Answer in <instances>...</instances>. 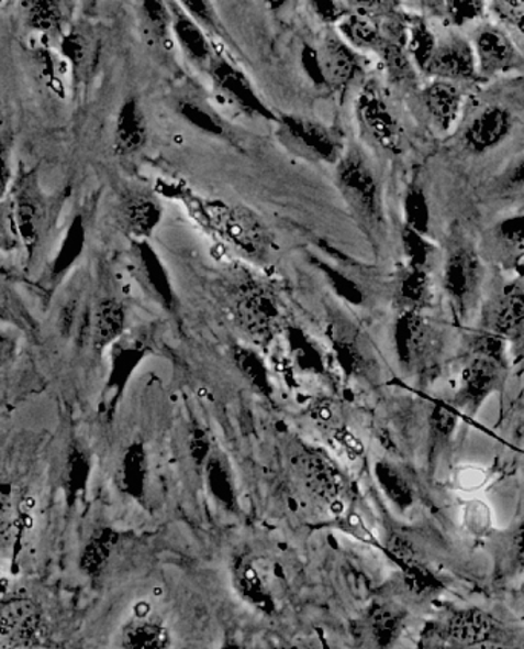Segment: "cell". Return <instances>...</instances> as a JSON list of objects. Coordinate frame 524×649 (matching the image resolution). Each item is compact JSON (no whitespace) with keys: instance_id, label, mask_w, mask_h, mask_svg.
<instances>
[{"instance_id":"obj_53","label":"cell","mask_w":524,"mask_h":649,"mask_svg":"<svg viewBox=\"0 0 524 649\" xmlns=\"http://www.w3.org/2000/svg\"><path fill=\"white\" fill-rule=\"evenodd\" d=\"M333 439L337 442V446L343 447L344 452L349 454L352 460H356L363 454V442L357 441L355 435L349 433L348 430L345 429H336L333 431Z\"/></svg>"},{"instance_id":"obj_15","label":"cell","mask_w":524,"mask_h":649,"mask_svg":"<svg viewBox=\"0 0 524 649\" xmlns=\"http://www.w3.org/2000/svg\"><path fill=\"white\" fill-rule=\"evenodd\" d=\"M514 130V119L510 110L499 105L483 108L468 123L464 132L466 150L472 154H484L502 145Z\"/></svg>"},{"instance_id":"obj_12","label":"cell","mask_w":524,"mask_h":649,"mask_svg":"<svg viewBox=\"0 0 524 649\" xmlns=\"http://www.w3.org/2000/svg\"><path fill=\"white\" fill-rule=\"evenodd\" d=\"M165 217L161 201L153 194L131 190L120 197L115 219L120 229L132 240H149Z\"/></svg>"},{"instance_id":"obj_18","label":"cell","mask_w":524,"mask_h":649,"mask_svg":"<svg viewBox=\"0 0 524 649\" xmlns=\"http://www.w3.org/2000/svg\"><path fill=\"white\" fill-rule=\"evenodd\" d=\"M394 348L399 363L403 367H413L421 363L428 352L430 324L422 310L402 309L394 324Z\"/></svg>"},{"instance_id":"obj_45","label":"cell","mask_w":524,"mask_h":649,"mask_svg":"<svg viewBox=\"0 0 524 649\" xmlns=\"http://www.w3.org/2000/svg\"><path fill=\"white\" fill-rule=\"evenodd\" d=\"M236 584L241 590V594L247 598V601L254 602L255 605L261 606L266 609L269 602H267L266 588L259 574L256 573L252 566H243L236 574Z\"/></svg>"},{"instance_id":"obj_7","label":"cell","mask_w":524,"mask_h":649,"mask_svg":"<svg viewBox=\"0 0 524 649\" xmlns=\"http://www.w3.org/2000/svg\"><path fill=\"white\" fill-rule=\"evenodd\" d=\"M205 68L211 76L213 87L228 103L238 108L248 118L277 122L278 114H275L269 105L264 102L263 97L258 95L252 81L238 66L233 65L226 57L213 56Z\"/></svg>"},{"instance_id":"obj_5","label":"cell","mask_w":524,"mask_h":649,"mask_svg":"<svg viewBox=\"0 0 524 649\" xmlns=\"http://www.w3.org/2000/svg\"><path fill=\"white\" fill-rule=\"evenodd\" d=\"M235 317L256 343L269 344L281 326L282 310L277 295L259 283L248 282L238 290Z\"/></svg>"},{"instance_id":"obj_11","label":"cell","mask_w":524,"mask_h":649,"mask_svg":"<svg viewBox=\"0 0 524 649\" xmlns=\"http://www.w3.org/2000/svg\"><path fill=\"white\" fill-rule=\"evenodd\" d=\"M321 87L343 92L363 73V57L339 33H328L316 48Z\"/></svg>"},{"instance_id":"obj_4","label":"cell","mask_w":524,"mask_h":649,"mask_svg":"<svg viewBox=\"0 0 524 649\" xmlns=\"http://www.w3.org/2000/svg\"><path fill=\"white\" fill-rule=\"evenodd\" d=\"M13 205L15 227L21 237L22 246L29 252V258H33L42 241L49 231L48 198L38 188L36 177L33 174H21L14 183Z\"/></svg>"},{"instance_id":"obj_2","label":"cell","mask_w":524,"mask_h":649,"mask_svg":"<svg viewBox=\"0 0 524 649\" xmlns=\"http://www.w3.org/2000/svg\"><path fill=\"white\" fill-rule=\"evenodd\" d=\"M336 186L345 204L368 229L382 223V198L375 170L359 147L345 150L336 163Z\"/></svg>"},{"instance_id":"obj_35","label":"cell","mask_w":524,"mask_h":649,"mask_svg":"<svg viewBox=\"0 0 524 649\" xmlns=\"http://www.w3.org/2000/svg\"><path fill=\"white\" fill-rule=\"evenodd\" d=\"M123 647L132 649L168 648V629L155 622H137L124 631Z\"/></svg>"},{"instance_id":"obj_43","label":"cell","mask_w":524,"mask_h":649,"mask_svg":"<svg viewBox=\"0 0 524 649\" xmlns=\"http://www.w3.org/2000/svg\"><path fill=\"white\" fill-rule=\"evenodd\" d=\"M457 424H459V418H457L456 411L448 409L444 404H438L431 410L430 429L437 444L449 442L457 429Z\"/></svg>"},{"instance_id":"obj_32","label":"cell","mask_w":524,"mask_h":649,"mask_svg":"<svg viewBox=\"0 0 524 649\" xmlns=\"http://www.w3.org/2000/svg\"><path fill=\"white\" fill-rule=\"evenodd\" d=\"M85 243H87V229H85V221L81 216H77L73 220L68 232H66L64 246H62L56 260H54V277L65 274L80 258L81 254H83Z\"/></svg>"},{"instance_id":"obj_26","label":"cell","mask_w":524,"mask_h":649,"mask_svg":"<svg viewBox=\"0 0 524 649\" xmlns=\"http://www.w3.org/2000/svg\"><path fill=\"white\" fill-rule=\"evenodd\" d=\"M437 44V37L434 36L425 19L421 15H408L406 52L419 72L425 73L426 66L436 52Z\"/></svg>"},{"instance_id":"obj_16","label":"cell","mask_w":524,"mask_h":649,"mask_svg":"<svg viewBox=\"0 0 524 649\" xmlns=\"http://www.w3.org/2000/svg\"><path fill=\"white\" fill-rule=\"evenodd\" d=\"M402 19V13L390 19H376L371 15L348 13L336 23L337 33L357 52L380 54L391 34Z\"/></svg>"},{"instance_id":"obj_28","label":"cell","mask_w":524,"mask_h":649,"mask_svg":"<svg viewBox=\"0 0 524 649\" xmlns=\"http://www.w3.org/2000/svg\"><path fill=\"white\" fill-rule=\"evenodd\" d=\"M431 270L408 266L403 270L398 282V297L403 309L422 310L431 301Z\"/></svg>"},{"instance_id":"obj_14","label":"cell","mask_w":524,"mask_h":649,"mask_svg":"<svg viewBox=\"0 0 524 649\" xmlns=\"http://www.w3.org/2000/svg\"><path fill=\"white\" fill-rule=\"evenodd\" d=\"M132 267L137 275L140 285L163 306L172 309L175 305V290L172 279L169 277L168 267L160 254L155 251L149 240L131 241Z\"/></svg>"},{"instance_id":"obj_25","label":"cell","mask_w":524,"mask_h":649,"mask_svg":"<svg viewBox=\"0 0 524 649\" xmlns=\"http://www.w3.org/2000/svg\"><path fill=\"white\" fill-rule=\"evenodd\" d=\"M126 324V312L119 299L103 298L97 302L94 312V345L97 351H103L108 345L114 344L123 336Z\"/></svg>"},{"instance_id":"obj_19","label":"cell","mask_w":524,"mask_h":649,"mask_svg":"<svg viewBox=\"0 0 524 649\" xmlns=\"http://www.w3.org/2000/svg\"><path fill=\"white\" fill-rule=\"evenodd\" d=\"M388 553L401 566L410 590L419 596L438 593L442 590L441 579L436 576L419 558L413 543L402 536H393L388 540Z\"/></svg>"},{"instance_id":"obj_24","label":"cell","mask_w":524,"mask_h":649,"mask_svg":"<svg viewBox=\"0 0 524 649\" xmlns=\"http://www.w3.org/2000/svg\"><path fill=\"white\" fill-rule=\"evenodd\" d=\"M177 114L185 119L190 127L211 135V138L232 140L233 132L231 124L226 122L219 112L213 110L204 99L196 96H186L177 100Z\"/></svg>"},{"instance_id":"obj_49","label":"cell","mask_w":524,"mask_h":649,"mask_svg":"<svg viewBox=\"0 0 524 649\" xmlns=\"http://www.w3.org/2000/svg\"><path fill=\"white\" fill-rule=\"evenodd\" d=\"M309 3L314 14L330 25H336L345 14L349 13L343 0H309Z\"/></svg>"},{"instance_id":"obj_60","label":"cell","mask_w":524,"mask_h":649,"mask_svg":"<svg viewBox=\"0 0 524 649\" xmlns=\"http://www.w3.org/2000/svg\"><path fill=\"white\" fill-rule=\"evenodd\" d=\"M520 208H522L524 211V190H522V194H520Z\"/></svg>"},{"instance_id":"obj_27","label":"cell","mask_w":524,"mask_h":649,"mask_svg":"<svg viewBox=\"0 0 524 649\" xmlns=\"http://www.w3.org/2000/svg\"><path fill=\"white\" fill-rule=\"evenodd\" d=\"M304 472L306 482L316 495L325 501L337 499L343 490V476L327 458L322 454H310L305 461Z\"/></svg>"},{"instance_id":"obj_46","label":"cell","mask_w":524,"mask_h":649,"mask_svg":"<svg viewBox=\"0 0 524 649\" xmlns=\"http://www.w3.org/2000/svg\"><path fill=\"white\" fill-rule=\"evenodd\" d=\"M497 239L510 248H524V212L508 217L495 228Z\"/></svg>"},{"instance_id":"obj_17","label":"cell","mask_w":524,"mask_h":649,"mask_svg":"<svg viewBox=\"0 0 524 649\" xmlns=\"http://www.w3.org/2000/svg\"><path fill=\"white\" fill-rule=\"evenodd\" d=\"M477 72L479 76L495 77L514 69L519 65L517 48L511 38L495 26H484L473 41Z\"/></svg>"},{"instance_id":"obj_23","label":"cell","mask_w":524,"mask_h":649,"mask_svg":"<svg viewBox=\"0 0 524 649\" xmlns=\"http://www.w3.org/2000/svg\"><path fill=\"white\" fill-rule=\"evenodd\" d=\"M524 326V290H506L489 306L484 332L502 338L514 337Z\"/></svg>"},{"instance_id":"obj_8","label":"cell","mask_w":524,"mask_h":649,"mask_svg":"<svg viewBox=\"0 0 524 649\" xmlns=\"http://www.w3.org/2000/svg\"><path fill=\"white\" fill-rule=\"evenodd\" d=\"M506 376L504 360L484 353H473L461 372L457 406L468 415H476L488 398L502 391Z\"/></svg>"},{"instance_id":"obj_10","label":"cell","mask_w":524,"mask_h":649,"mask_svg":"<svg viewBox=\"0 0 524 649\" xmlns=\"http://www.w3.org/2000/svg\"><path fill=\"white\" fill-rule=\"evenodd\" d=\"M356 118L364 131L383 150H399L401 127L375 80L367 81L360 89L356 99Z\"/></svg>"},{"instance_id":"obj_58","label":"cell","mask_w":524,"mask_h":649,"mask_svg":"<svg viewBox=\"0 0 524 649\" xmlns=\"http://www.w3.org/2000/svg\"><path fill=\"white\" fill-rule=\"evenodd\" d=\"M430 10L444 11V0H422Z\"/></svg>"},{"instance_id":"obj_61","label":"cell","mask_w":524,"mask_h":649,"mask_svg":"<svg viewBox=\"0 0 524 649\" xmlns=\"http://www.w3.org/2000/svg\"><path fill=\"white\" fill-rule=\"evenodd\" d=\"M0 317H2V309H0Z\"/></svg>"},{"instance_id":"obj_22","label":"cell","mask_w":524,"mask_h":649,"mask_svg":"<svg viewBox=\"0 0 524 649\" xmlns=\"http://www.w3.org/2000/svg\"><path fill=\"white\" fill-rule=\"evenodd\" d=\"M147 143V122L142 103L135 97L124 100L116 114L114 127V150L119 155L130 157L140 153Z\"/></svg>"},{"instance_id":"obj_34","label":"cell","mask_w":524,"mask_h":649,"mask_svg":"<svg viewBox=\"0 0 524 649\" xmlns=\"http://www.w3.org/2000/svg\"><path fill=\"white\" fill-rule=\"evenodd\" d=\"M405 616L390 606H376L371 612L370 627L379 647H390L399 639Z\"/></svg>"},{"instance_id":"obj_20","label":"cell","mask_w":524,"mask_h":649,"mask_svg":"<svg viewBox=\"0 0 524 649\" xmlns=\"http://www.w3.org/2000/svg\"><path fill=\"white\" fill-rule=\"evenodd\" d=\"M170 10V31H172L178 45L181 46L188 59L193 64L208 66L212 61L213 48L205 37L203 25L186 13L177 0H168Z\"/></svg>"},{"instance_id":"obj_31","label":"cell","mask_w":524,"mask_h":649,"mask_svg":"<svg viewBox=\"0 0 524 649\" xmlns=\"http://www.w3.org/2000/svg\"><path fill=\"white\" fill-rule=\"evenodd\" d=\"M403 219H405L406 228L414 229L423 235L430 234V201L425 190L417 183L408 186L405 197H403Z\"/></svg>"},{"instance_id":"obj_21","label":"cell","mask_w":524,"mask_h":649,"mask_svg":"<svg viewBox=\"0 0 524 649\" xmlns=\"http://www.w3.org/2000/svg\"><path fill=\"white\" fill-rule=\"evenodd\" d=\"M423 105L438 130L451 131L460 118L464 92L456 81L434 79L422 91Z\"/></svg>"},{"instance_id":"obj_41","label":"cell","mask_w":524,"mask_h":649,"mask_svg":"<svg viewBox=\"0 0 524 649\" xmlns=\"http://www.w3.org/2000/svg\"><path fill=\"white\" fill-rule=\"evenodd\" d=\"M349 13L390 19L401 14V0H343Z\"/></svg>"},{"instance_id":"obj_42","label":"cell","mask_w":524,"mask_h":649,"mask_svg":"<svg viewBox=\"0 0 524 649\" xmlns=\"http://www.w3.org/2000/svg\"><path fill=\"white\" fill-rule=\"evenodd\" d=\"M444 11L456 26H465L484 14V0H444Z\"/></svg>"},{"instance_id":"obj_9","label":"cell","mask_w":524,"mask_h":649,"mask_svg":"<svg viewBox=\"0 0 524 649\" xmlns=\"http://www.w3.org/2000/svg\"><path fill=\"white\" fill-rule=\"evenodd\" d=\"M433 631L442 642L472 648L500 642L504 629L491 613L472 606L449 614Z\"/></svg>"},{"instance_id":"obj_3","label":"cell","mask_w":524,"mask_h":649,"mask_svg":"<svg viewBox=\"0 0 524 649\" xmlns=\"http://www.w3.org/2000/svg\"><path fill=\"white\" fill-rule=\"evenodd\" d=\"M275 123L279 142L306 161L336 165L347 150L339 128L297 114H279Z\"/></svg>"},{"instance_id":"obj_40","label":"cell","mask_w":524,"mask_h":649,"mask_svg":"<svg viewBox=\"0 0 524 649\" xmlns=\"http://www.w3.org/2000/svg\"><path fill=\"white\" fill-rule=\"evenodd\" d=\"M142 14L147 30L158 41L168 38L170 31V10L168 0H142Z\"/></svg>"},{"instance_id":"obj_44","label":"cell","mask_w":524,"mask_h":649,"mask_svg":"<svg viewBox=\"0 0 524 649\" xmlns=\"http://www.w3.org/2000/svg\"><path fill=\"white\" fill-rule=\"evenodd\" d=\"M22 246L18 227H15L11 200H0V252H14Z\"/></svg>"},{"instance_id":"obj_56","label":"cell","mask_w":524,"mask_h":649,"mask_svg":"<svg viewBox=\"0 0 524 649\" xmlns=\"http://www.w3.org/2000/svg\"><path fill=\"white\" fill-rule=\"evenodd\" d=\"M11 488L10 485L0 484V531L7 526V518L10 515Z\"/></svg>"},{"instance_id":"obj_51","label":"cell","mask_w":524,"mask_h":649,"mask_svg":"<svg viewBox=\"0 0 524 649\" xmlns=\"http://www.w3.org/2000/svg\"><path fill=\"white\" fill-rule=\"evenodd\" d=\"M64 50L66 57H68L69 62H71V65L74 68H76V72L83 69L85 66L88 65L87 62L89 61V45L83 37L71 36L66 38Z\"/></svg>"},{"instance_id":"obj_29","label":"cell","mask_w":524,"mask_h":649,"mask_svg":"<svg viewBox=\"0 0 524 649\" xmlns=\"http://www.w3.org/2000/svg\"><path fill=\"white\" fill-rule=\"evenodd\" d=\"M232 356L241 375L248 381V384L259 394L270 396L274 386H271L269 371H267L263 358L244 345H235Z\"/></svg>"},{"instance_id":"obj_6","label":"cell","mask_w":524,"mask_h":649,"mask_svg":"<svg viewBox=\"0 0 524 649\" xmlns=\"http://www.w3.org/2000/svg\"><path fill=\"white\" fill-rule=\"evenodd\" d=\"M483 266L471 248L454 249L446 258L442 286L460 317H468L479 299Z\"/></svg>"},{"instance_id":"obj_55","label":"cell","mask_w":524,"mask_h":649,"mask_svg":"<svg viewBox=\"0 0 524 649\" xmlns=\"http://www.w3.org/2000/svg\"><path fill=\"white\" fill-rule=\"evenodd\" d=\"M512 559L517 570L524 571V522L515 530L512 538Z\"/></svg>"},{"instance_id":"obj_59","label":"cell","mask_w":524,"mask_h":649,"mask_svg":"<svg viewBox=\"0 0 524 649\" xmlns=\"http://www.w3.org/2000/svg\"><path fill=\"white\" fill-rule=\"evenodd\" d=\"M3 127V108H2V100H0V130Z\"/></svg>"},{"instance_id":"obj_57","label":"cell","mask_w":524,"mask_h":649,"mask_svg":"<svg viewBox=\"0 0 524 649\" xmlns=\"http://www.w3.org/2000/svg\"><path fill=\"white\" fill-rule=\"evenodd\" d=\"M264 6L269 8L271 11H278L279 8L286 6L287 0H263Z\"/></svg>"},{"instance_id":"obj_38","label":"cell","mask_w":524,"mask_h":649,"mask_svg":"<svg viewBox=\"0 0 524 649\" xmlns=\"http://www.w3.org/2000/svg\"><path fill=\"white\" fill-rule=\"evenodd\" d=\"M116 535L111 530H102L89 540L81 556V570L88 574H99L104 563L110 559L112 548L115 546Z\"/></svg>"},{"instance_id":"obj_52","label":"cell","mask_w":524,"mask_h":649,"mask_svg":"<svg viewBox=\"0 0 524 649\" xmlns=\"http://www.w3.org/2000/svg\"><path fill=\"white\" fill-rule=\"evenodd\" d=\"M312 418L314 422L320 424V426L325 427V429H332L333 431L339 429V426H337L339 411H337L336 404L330 402L317 403L316 406L313 407Z\"/></svg>"},{"instance_id":"obj_37","label":"cell","mask_w":524,"mask_h":649,"mask_svg":"<svg viewBox=\"0 0 524 649\" xmlns=\"http://www.w3.org/2000/svg\"><path fill=\"white\" fill-rule=\"evenodd\" d=\"M402 246L408 260V266L431 270V263H433L434 254H436V246L431 243L428 235H423L421 232L414 231V229L403 227Z\"/></svg>"},{"instance_id":"obj_39","label":"cell","mask_w":524,"mask_h":649,"mask_svg":"<svg viewBox=\"0 0 524 649\" xmlns=\"http://www.w3.org/2000/svg\"><path fill=\"white\" fill-rule=\"evenodd\" d=\"M312 263L313 266L327 278L330 286H332L341 297L347 299L349 302H355V305H360V302H363V290H360V287L356 285V282H353V279L349 278L348 275H345L343 271L337 270L333 264L324 262V260L316 258V256H312Z\"/></svg>"},{"instance_id":"obj_47","label":"cell","mask_w":524,"mask_h":649,"mask_svg":"<svg viewBox=\"0 0 524 649\" xmlns=\"http://www.w3.org/2000/svg\"><path fill=\"white\" fill-rule=\"evenodd\" d=\"M178 6L192 15L203 29L220 31L219 19L213 10L211 0H177Z\"/></svg>"},{"instance_id":"obj_30","label":"cell","mask_w":524,"mask_h":649,"mask_svg":"<svg viewBox=\"0 0 524 649\" xmlns=\"http://www.w3.org/2000/svg\"><path fill=\"white\" fill-rule=\"evenodd\" d=\"M31 29L44 34L57 33L64 23V8L58 0H23Z\"/></svg>"},{"instance_id":"obj_50","label":"cell","mask_w":524,"mask_h":649,"mask_svg":"<svg viewBox=\"0 0 524 649\" xmlns=\"http://www.w3.org/2000/svg\"><path fill=\"white\" fill-rule=\"evenodd\" d=\"M13 186V169H11V147L8 139L0 135V200H5Z\"/></svg>"},{"instance_id":"obj_1","label":"cell","mask_w":524,"mask_h":649,"mask_svg":"<svg viewBox=\"0 0 524 649\" xmlns=\"http://www.w3.org/2000/svg\"><path fill=\"white\" fill-rule=\"evenodd\" d=\"M157 190L161 196L180 201L201 228L241 254L261 260L270 251L269 229L261 217L246 206L228 204L221 198L198 196L180 182L158 180Z\"/></svg>"},{"instance_id":"obj_13","label":"cell","mask_w":524,"mask_h":649,"mask_svg":"<svg viewBox=\"0 0 524 649\" xmlns=\"http://www.w3.org/2000/svg\"><path fill=\"white\" fill-rule=\"evenodd\" d=\"M425 76L448 81H469L479 76L476 52L471 42L461 36H451L438 42Z\"/></svg>"},{"instance_id":"obj_48","label":"cell","mask_w":524,"mask_h":649,"mask_svg":"<svg viewBox=\"0 0 524 649\" xmlns=\"http://www.w3.org/2000/svg\"><path fill=\"white\" fill-rule=\"evenodd\" d=\"M335 352L344 372H347L348 375L360 372L364 363L363 356H360V352L357 351L356 345L352 341L347 340V338H337L335 340Z\"/></svg>"},{"instance_id":"obj_33","label":"cell","mask_w":524,"mask_h":649,"mask_svg":"<svg viewBox=\"0 0 524 649\" xmlns=\"http://www.w3.org/2000/svg\"><path fill=\"white\" fill-rule=\"evenodd\" d=\"M146 457L143 447L134 444L130 447L122 461L120 469V482L124 492L131 496L140 497L145 492L146 482Z\"/></svg>"},{"instance_id":"obj_36","label":"cell","mask_w":524,"mask_h":649,"mask_svg":"<svg viewBox=\"0 0 524 649\" xmlns=\"http://www.w3.org/2000/svg\"><path fill=\"white\" fill-rule=\"evenodd\" d=\"M378 480L382 485L383 492L401 510H408L413 507L414 492L411 488L410 482L402 476L398 470L391 465H378Z\"/></svg>"},{"instance_id":"obj_54","label":"cell","mask_w":524,"mask_h":649,"mask_svg":"<svg viewBox=\"0 0 524 649\" xmlns=\"http://www.w3.org/2000/svg\"><path fill=\"white\" fill-rule=\"evenodd\" d=\"M503 182L504 188L506 189L524 190V155L522 158H519L517 163L511 166Z\"/></svg>"}]
</instances>
